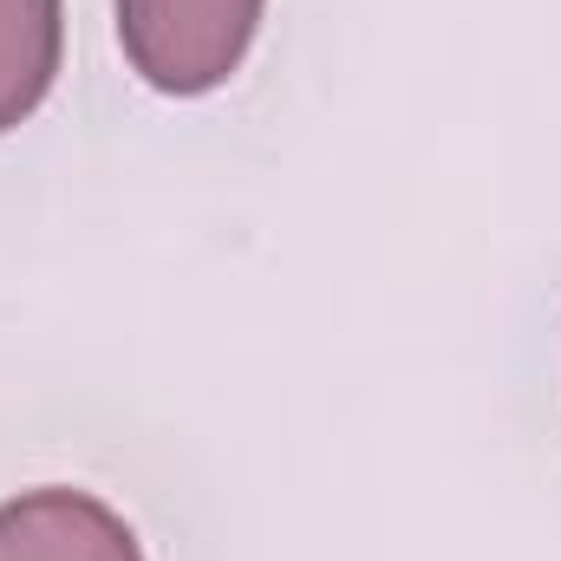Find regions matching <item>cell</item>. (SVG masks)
Segmentation results:
<instances>
[{"label": "cell", "instance_id": "6da1fadb", "mask_svg": "<svg viewBox=\"0 0 561 561\" xmlns=\"http://www.w3.org/2000/svg\"><path fill=\"white\" fill-rule=\"evenodd\" d=\"M262 13L268 0H118V39L150 92L203 99L242 72Z\"/></svg>", "mask_w": 561, "mask_h": 561}, {"label": "cell", "instance_id": "7a4b0ae2", "mask_svg": "<svg viewBox=\"0 0 561 561\" xmlns=\"http://www.w3.org/2000/svg\"><path fill=\"white\" fill-rule=\"evenodd\" d=\"M0 561H144V549L112 503L46 483L0 503Z\"/></svg>", "mask_w": 561, "mask_h": 561}, {"label": "cell", "instance_id": "3957f363", "mask_svg": "<svg viewBox=\"0 0 561 561\" xmlns=\"http://www.w3.org/2000/svg\"><path fill=\"white\" fill-rule=\"evenodd\" d=\"M66 53V0H0V138L26 125Z\"/></svg>", "mask_w": 561, "mask_h": 561}]
</instances>
